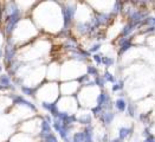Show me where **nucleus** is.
Returning a JSON list of instances; mask_svg holds the SVG:
<instances>
[{
  "label": "nucleus",
  "mask_w": 155,
  "mask_h": 142,
  "mask_svg": "<svg viewBox=\"0 0 155 142\" xmlns=\"http://www.w3.org/2000/svg\"><path fill=\"white\" fill-rule=\"evenodd\" d=\"M15 53H17V50H15V48L13 46L12 41L10 40L8 41V44L6 45V48H5V56H4V61H5V64L8 65L12 63L13 61H14V57H15Z\"/></svg>",
  "instance_id": "f257e3e1"
},
{
  "label": "nucleus",
  "mask_w": 155,
  "mask_h": 142,
  "mask_svg": "<svg viewBox=\"0 0 155 142\" xmlns=\"http://www.w3.org/2000/svg\"><path fill=\"white\" fill-rule=\"evenodd\" d=\"M11 98H12L13 104H18V105L27 107V108H28V109H31L32 111H37V107L32 103V102H30V101L25 100L21 95H12V96H11Z\"/></svg>",
  "instance_id": "f03ea898"
},
{
  "label": "nucleus",
  "mask_w": 155,
  "mask_h": 142,
  "mask_svg": "<svg viewBox=\"0 0 155 142\" xmlns=\"http://www.w3.org/2000/svg\"><path fill=\"white\" fill-rule=\"evenodd\" d=\"M41 105H43V108H44L45 110H48V111L51 114V116L53 117V118L58 116L59 109H58L57 102H41Z\"/></svg>",
  "instance_id": "7ed1b4c3"
},
{
  "label": "nucleus",
  "mask_w": 155,
  "mask_h": 142,
  "mask_svg": "<svg viewBox=\"0 0 155 142\" xmlns=\"http://www.w3.org/2000/svg\"><path fill=\"white\" fill-rule=\"evenodd\" d=\"M114 117H115V113H114V111H111V110H109V111H103V113L101 114V116L98 117V118H100V121H101V122H103L104 124L109 126V124L113 122Z\"/></svg>",
  "instance_id": "20e7f679"
},
{
  "label": "nucleus",
  "mask_w": 155,
  "mask_h": 142,
  "mask_svg": "<svg viewBox=\"0 0 155 142\" xmlns=\"http://www.w3.org/2000/svg\"><path fill=\"white\" fill-rule=\"evenodd\" d=\"M133 134V127H122L118 129V139L121 141H124L126 139H128Z\"/></svg>",
  "instance_id": "39448f33"
},
{
  "label": "nucleus",
  "mask_w": 155,
  "mask_h": 142,
  "mask_svg": "<svg viewBox=\"0 0 155 142\" xmlns=\"http://www.w3.org/2000/svg\"><path fill=\"white\" fill-rule=\"evenodd\" d=\"M136 27H139V26L134 25V24H131V23H127L126 25L123 26V28H122V31H121V37H129V35L136 28Z\"/></svg>",
  "instance_id": "423d86ee"
},
{
  "label": "nucleus",
  "mask_w": 155,
  "mask_h": 142,
  "mask_svg": "<svg viewBox=\"0 0 155 142\" xmlns=\"http://www.w3.org/2000/svg\"><path fill=\"white\" fill-rule=\"evenodd\" d=\"M114 107L117 109V111H120V113H123V111H126L127 110V107H128V103H127V101L124 100V98H117L116 101H115V103H114Z\"/></svg>",
  "instance_id": "0eeeda50"
},
{
  "label": "nucleus",
  "mask_w": 155,
  "mask_h": 142,
  "mask_svg": "<svg viewBox=\"0 0 155 142\" xmlns=\"http://www.w3.org/2000/svg\"><path fill=\"white\" fill-rule=\"evenodd\" d=\"M20 89L23 91V94L26 96H31V97H36L37 95V91L38 88H33V87H25V85H21Z\"/></svg>",
  "instance_id": "6e6552de"
},
{
  "label": "nucleus",
  "mask_w": 155,
  "mask_h": 142,
  "mask_svg": "<svg viewBox=\"0 0 155 142\" xmlns=\"http://www.w3.org/2000/svg\"><path fill=\"white\" fill-rule=\"evenodd\" d=\"M0 85H1L4 89H5V88H13L11 78H10L8 75H1V76H0Z\"/></svg>",
  "instance_id": "1a4fd4ad"
},
{
  "label": "nucleus",
  "mask_w": 155,
  "mask_h": 142,
  "mask_svg": "<svg viewBox=\"0 0 155 142\" xmlns=\"http://www.w3.org/2000/svg\"><path fill=\"white\" fill-rule=\"evenodd\" d=\"M77 122L82 123V124H85V126H91L92 117L90 114H82L79 117H77Z\"/></svg>",
  "instance_id": "9d476101"
},
{
  "label": "nucleus",
  "mask_w": 155,
  "mask_h": 142,
  "mask_svg": "<svg viewBox=\"0 0 155 142\" xmlns=\"http://www.w3.org/2000/svg\"><path fill=\"white\" fill-rule=\"evenodd\" d=\"M131 46H133V43H131V39H130L129 41H127L126 44H123L122 46H120V49H118V56L121 57L123 53H126V52L128 51Z\"/></svg>",
  "instance_id": "9b49d317"
},
{
  "label": "nucleus",
  "mask_w": 155,
  "mask_h": 142,
  "mask_svg": "<svg viewBox=\"0 0 155 142\" xmlns=\"http://www.w3.org/2000/svg\"><path fill=\"white\" fill-rule=\"evenodd\" d=\"M87 75L92 76V77H97L98 76V69L94 65H88L87 66Z\"/></svg>",
  "instance_id": "f8f14e48"
},
{
  "label": "nucleus",
  "mask_w": 155,
  "mask_h": 142,
  "mask_svg": "<svg viewBox=\"0 0 155 142\" xmlns=\"http://www.w3.org/2000/svg\"><path fill=\"white\" fill-rule=\"evenodd\" d=\"M114 63H115V59H114L113 57H107V56L103 57V56H102V64L105 65L107 68L114 65Z\"/></svg>",
  "instance_id": "ddd939ff"
},
{
  "label": "nucleus",
  "mask_w": 155,
  "mask_h": 142,
  "mask_svg": "<svg viewBox=\"0 0 155 142\" xmlns=\"http://www.w3.org/2000/svg\"><path fill=\"white\" fill-rule=\"evenodd\" d=\"M91 111H92V114H94V116L96 117H100L101 116V114L103 113V108L101 107V105H95V107H92L91 108Z\"/></svg>",
  "instance_id": "4468645a"
},
{
  "label": "nucleus",
  "mask_w": 155,
  "mask_h": 142,
  "mask_svg": "<svg viewBox=\"0 0 155 142\" xmlns=\"http://www.w3.org/2000/svg\"><path fill=\"white\" fill-rule=\"evenodd\" d=\"M95 85H97V87H100V88H102L103 89L104 88V85H105V81H104V78L103 76H97V77H95Z\"/></svg>",
  "instance_id": "2eb2a0df"
},
{
  "label": "nucleus",
  "mask_w": 155,
  "mask_h": 142,
  "mask_svg": "<svg viewBox=\"0 0 155 142\" xmlns=\"http://www.w3.org/2000/svg\"><path fill=\"white\" fill-rule=\"evenodd\" d=\"M103 78H104V81H105V82H110V83H113V84L116 82V81H115V77H114V75H113V74H110L109 71H105V72H104Z\"/></svg>",
  "instance_id": "dca6fc26"
},
{
  "label": "nucleus",
  "mask_w": 155,
  "mask_h": 142,
  "mask_svg": "<svg viewBox=\"0 0 155 142\" xmlns=\"http://www.w3.org/2000/svg\"><path fill=\"white\" fill-rule=\"evenodd\" d=\"M127 111L129 113V115L131 117H135V115H136V105L134 103H129L127 107Z\"/></svg>",
  "instance_id": "f3484780"
},
{
  "label": "nucleus",
  "mask_w": 155,
  "mask_h": 142,
  "mask_svg": "<svg viewBox=\"0 0 155 142\" xmlns=\"http://www.w3.org/2000/svg\"><path fill=\"white\" fill-rule=\"evenodd\" d=\"M89 78H90V76H88V75L85 74V75H82V76H79V77L76 79V82H77L78 84H82V85H84V84H87V83H88Z\"/></svg>",
  "instance_id": "a211bd4d"
},
{
  "label": "nucleus",
  "mask_w": 155,
  "mask_h": 142,
  "mask_svg": "<svg viewBox=\"0 0 155 142\" xmlns=\"http://www.w3.org/2000/svg\"><path fill=\"white\" fill-rule=\"evenodd\" d=\"M122 89H123V81H118L113 84V92H117Z\"/></svg>",
  "instance_id": "6ab92c4d"
},
{
  "label": "nucleus",
  "mask_w": 155,
  "mask_h": 142,
  "mask_svg": "<svg viewBox=\"0 0 155 142\" xmlns=\"http://www.w3.org/2000/svg\"><path fill=\"white\" fill-rule=\"evenodd\" d=\"M41 142H58V140H57L56 135H54L53 133H51V134H49L44 140H41Z\"/></svg>",
  "instance_id": "aec40b11"
},
{
  "label": "nucleus",
  "mask_w": 155,
  "mask_h": 142,
  "mask_svg": "<svg viewBox=\"0 0 155 142\" xmlns=\"http://www.w3.org/2000/svg\"><path fill=\"white\" fill-rule=\"evenodd\" d=\"M92 59H94V62H95L97 65L102 64V54H100V53H95V54H92Z\"/></svg>",
  "instance_id": "412c9836"
},
{
  "label": "nucleus",
  "mask_w": 155,
  "mask_h": 142,
  "mask_svg": "<svg viewBox=\"0 0 155 142\" xmlns=\"http://www.w3.org/2000/svg\"><path fill=\"white\" fill-rule=\"evenodd\" d=\"M100 49H101V44H100V43H96V44H94V45L91 46L90 49H89V52L95 54L96 52L100 51Z\"/></svg>",
  "instance_id": "4be33fe9"
},
{
  "label": "nucleus",
  "mask_w": 155,
  "mask_h": 142,
  "mask_svg": "<svg viewBox=\"0 0 155 142\" xmlns=\"http://www.w3.org/2000/svg\"><path fill=\"white\" fill-rule=\"evenodd\" d=\"M150 134H152V133H150V127H146V129L143 130V134H142L143 136H144V139L148 137Z\"/></svg>",
  "instance_id": "5701e85b"
},
{
  "label": "nucleus",
  "mask_w": 155,
  "mask_h": 142,
  "mask_svg": "<svg viewBox=\"0 0 155 142\" xmlns=\"http://www.w3.org/2000/svg\"><path fill=\"white\" fill-rule=\"evenodd\" d=\"M144 142H155V135L154 134H150L148 137L144 139Z\"/></svg>",
  "instance_id": "b1692460"
},
{
  "label": "nucleus",
  "mask_w": 155,
  "mask_h": 142,
  "mask_svg": "<svg viewBox=\"0 0 155 142\" xmlns=\"http://www.w3.org/2000/svg\"><path fill=\"white\" fill-rule=\"evenodd\" d=\"M110 142H122V141H121L120 139H114V140H111Z\"/></svg>",
  "instance_id": "393cba45"
},
{
  "label": "nucleus",
  "mask_w": 155,
  "mask_h": 142,
  "mask_svg": "<svg viewBox=\"0 0 155 142\" xmlns=\"http://www.w3.org/2000/svg\"><path fill=\"white\" fill-rule=\"evenodd\" d=\"M1 57H2V50L0 49V58H1Z\"/></svg>",
  "instance_id": "a878e982"
},
{
  "label": "nucleus",
  "mask_w": 155,
  "mask_h": 142,
  "mask_svg": "<svg viewBox=\"0 0 155 142\" xmlns=\"http://www.w3.org/2000/svg\"><path fill=\"white\" fill-rule=\"evenodd\" d=\"M1 70H2V66H1V65H0V72H1Z\"/></svg>",
  "instance_id": "bb28decb"
},
{
  "label": "nucleus",
  "mask_w": 155,
  "mask_h": 142,
  "mask_svg": "<svg viewBox=\"0 0 155 142\" xmlns=\"http://www.w3.org/2000/svg\"><path fill=\"white\" fill-rule=\"evenodd\" d=\"M154 26H155V17H154Z\"/></svg>",
  "instance_id": "cd10ccee"
}]
</instances>
